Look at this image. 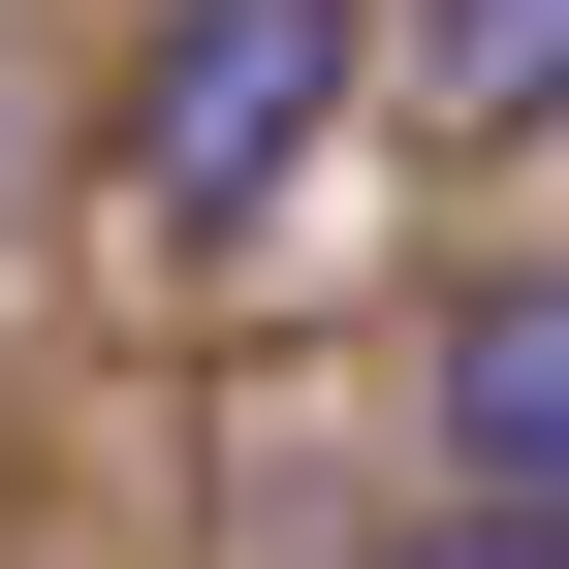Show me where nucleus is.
<instances>
[{
  "label": "nucleus",
  "mask_w": 569,
  "mask_h": 569,
  "mask_svg": "<svg viewBox=\"0 0 569 569\" xmlns=\"http://www.w3.org/2000/svg\"><path fill=\"white\" fill-rule=\"evenodd\" d=\"M380 569H538V538H380Z\"/></svg>",
  "instance_id": "20e7f679"
},
{
  "label": "nucleus",
  "mask_w": 569,
  "mask_h": 569,
  "mask_svg": "<svg viewBox=\"0 0 569 569\" xmlns=\"http://www.w3.org/2000/svg\"><path fill=\"white\" fill-rule=\"evenodd\" d=\"M443 475H475V538L569 569V284H475L443 317Z\"/></svg>",
  "instance_id": "f03ea898"
},
{
  "label": "nucleus",
  "mask_w": 569,
  "mask_h": 569,
  "mask_svg": "<svg viewBox=\"0 0 569 569\" xmlns=\"http://www.w3.org/2000/svg\"><path fill=\"white\" fill-rule=\"evenodd\" d=\"M317 96H348V0H159V63H127V222L222 253L253 190L317 159Z\"/></svg>",
  "instance_id": "f257e3e1"
},
{
  "label": "nucleus",
  "mask_w": 569,
  "mask_h": 569,
  "mask_svg": "<svg viewBox=\"0 0 569 569\" xmlns=\"http://www.w3.org/2000/svg\"><path fill=\"white\" fill-rule=\"evenodd\" d=\"M443 96H569V0H443Z\"/></svg>",
  "instance_id": "7ed1b4c3"
}]
</instances>
